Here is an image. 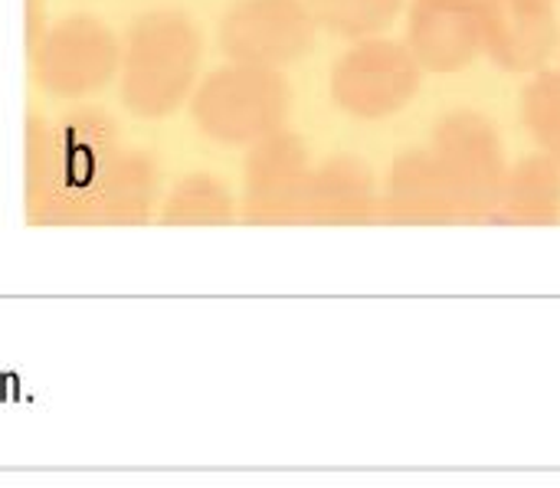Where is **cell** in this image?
Here are the masks:
<instances>
[{
  "label": "cell",
  "mask_w": 560,
  "mask_h": 488,
  "mask_svg": "<svg viewBox=\"0 0 560 488\" xmlns=\"http://www.w3.org/2000/svg\"><path fill=\"white\" fill-rule=\"evenodd\" d=\"M413 85L410 59L387 43H364L351 49L338 66L331 79V92L338 105L358 112V115H377L397 105Z\"/></svg>",
  "instance_id": "cell-5"
},
{
  "label": "cell",
  "mask_w": 560,
  "mask_h": 488,
  "mask_svg": "<svg viewBox=\"0 0 560 488\" xmlns=\"http://www.w3.org/2000/svg\"><path fill=\"white\" fill-rule=\"evenodd\" d=\"M486 33L492 49L515 66L535 62L551 43V23L538 0H489Z\"/></svg>",
  "instance_id": "cell-7"
},
{
  "label": "cell",
  "mask_w": 560,
  "mask_h": 488,
  "mask_svg": "<svg viewBox=\"0 0 560 488\" xmlns=\"http://www.w3.org/2000/svg\"><path fill=\"white\" fill-rule=\"evenodd\" d=\"M302 167H305V154L292 135L276 131L256 141L246 158V194H243L246 220L253 223L282 220L299 197Z\"/></svg>",
  "instance_id": "cell-6"
},
{
  "label": "cell",
  "mask_w": 560,
  "mask_h": 488,
  "mask_svg": "<svg viewBox=\"0 0 560 488\" xmlns=\"http://www.w3.org/2000/svg\"><path fill=\"white\" fill-rule=\"evenodd\" d=\"M154 177H158V171L144 154H138V151L108 154L102 161L98 181H95L102 213L112 220H141L158 190Z\"/></svg>",
  "instance_id": "cell-8"
},
{
  "label": "cell",
  "mask_w": 560,
  "mask_h": 488,
  "mask_svg": "<svg viewBox=\"0 0 560 488\" xmlns=\"http://www.w3.org/2000/svg\"><path fill=\"white\" fill-rule=\"evenodd\" d=\"M203 66V33L190 13L158 7L135 16L121 36L118 95L138 118H167L190 102Z\"/></svg>",
  "instance_id": "cell-1"
},
{
  "label": "cell",
  "mask_w": 560,
  "mask_h": 488,
  "mask_svg": "<svg viewBox=\"0 0 560 488\" xmlns=\"http://www.w3.org/2000/svg\"><path fill=\"white\" fill-rule=\"evenodd\" d=\"M121 39L92 13H69L33 39V79L56 98H85L118 79Z\"/></svg>",
  "instance_id": "cell-3"
},
{
  "label": "cell",
  "mask_w": 560,
  "mask_h": 488,
  "mask_svg": "<svg viewBox=\"0 0 560 488\" xmlns=\"http://www.w3.org/2000/svg\"><path fill=\"white\" fill-rule=\"evenodd\" d=\"M236 217L230 187L213 174L180 177L161 207L164 226H226Z\"/></svg>",
  "instance_id": "cell-10"
},
{
  "label": "cell",
  "mask_w": 560,
  "mask_h": 488,
  "mask_svg": "<svg viewBox=\"0 0 560 488\" xmlns=\"http://www.w3.org/2000/svg\"><path fill=\"white\" fill-rule=\"evenodd\" d=\"M308 10L315 23L354 36L384 26L394 16L397 0H308Z\"/></svg>",
  "instance_id": "cell-11"
},
{
  "label": "cell",
  "mask_w": 560,
  "mask_h": 488,
  "mask_svg": "<svg viewBox=\"0 0 560 488\" xmlns=\"http://www.w3.org/2000/svg\"><path fill=\"white\" fill-rule=\"evenodd\" d=\"M312 36L315 16L302 0H233L217 23L226 59L272 69L305 56Z\"/></svg>",
  "instance_id": "cell-4"
},
{
  "label": "cell",
  "mask_w": 560,
  "mask_h": 488,
  "mask_svg": "<svg viewBox=\"0 0 560 488\" xmlns=\"http://www.w3.org/2000/svg\"><path fill=\"white\" fill-rule=\"evenodd\" d=\"M413 43L436 66H453L472 49V7L466 0H420Z\"/></svg>",
  "instance_id": "cell-9"
},
{
  "label": "cell",
  "mask_w": 560,
  "mask_h": 488,
  "mask_svg": "<svg viewBox=\"0 0 560 488\" xmlns=\"http://www.w3.org/2000/svg\"><path fill=\"white\" fill-rule=\"evenodd\" d=\"M292 89L272 66L223 62L190 95L194 125L220 144H256L276 135L289 115Z\"/></svg>",
  "instance_id": "cell-2"
}]
</instances>
